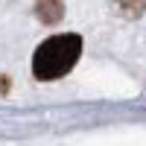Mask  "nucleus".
I'll return each mask as SVG.
<instances>
[{
  "label": "nucleus",
  "instance_id": "7ed1b4c3",
  "mask_svg": "<svg viewBox=\"0 0 146 146\" xmlns=\"http://www.w3.org/2000/svg\"><path fill=\"white\" fill-rule=\"evenodd\" d=\"M111 3L120 9V15H126V18H140L143 9H146V0H111Z\"/></svg>",
  "mask_w": 146,
  "mask_h": 146
},
{
  "label": "nucleus",
  "instance_id": "f257e3e1",
  "mask_svg": "<svg viewBox=\"0 0 146 146\" xmlns=\"http://www.w3.org/2000/svg\"><path fill=\"white\" fill-rule=\"evenodd\" d=\"M82 56V38L76 32H64V35H53L44 44H38V50L32 56V76L41 82H53L62 79L64 73L73 70V64Z\"/></svg>",
  "mask_w": 146,
  "mask_h": 146
},
{
  "label": "nucleus",
  "instance_id": "f03ea898",
  "mask_svg": "<svg viewBox=\"0 0 146 146\" xmlns=\"http://www.w3.org/2000/svg\"><path fill=\"white\" fill-rule=\"evenodd\" d=\"M35 15H38L41 23L53 27V23H58L64 18V3L62 0H38V3H35Z\"/></svg>",
  "mask_w": 146,
  "mask_h": 146
}]
</instances>
